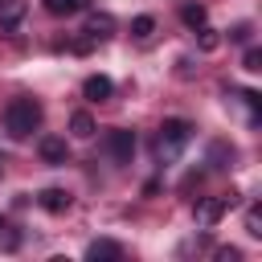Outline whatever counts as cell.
Returning a JSON list of instances; mask_svg holds the SVG:
<instances>
[{"label":"cell","mask_w":262,"mask_h":262,"mask_svg":"<svg viewBox=\"0 0 262 262\" xmlns=\"http://www.w3.org/2000/svg\"><path fill=\"white\" fill-rule=\"evenodd\" d=\"M41 127V102L37 98H12L4 106V131L12 139H29Z\"/></svg>","instance_id":"cell-1"},{"label":"cell","mask_w":262,"mask_h":262,"mask_svg":"<svg viewBox=\"0 0 262 262\" xmlns=\"http://www.w3.org/2000/svg\"><path fill=\"white\" fill-rule=\"evenodd\" d=\"M188 143H192V123L188 119H164V127L156 135V160L172 164V160H180V151Z\"/></svg>","instance_id":"cell-2"},{"label":"cell","mask_w":262,"mask_h":262,"mask_svg":"<svg viewBox=\"0 0 262 262\" xmlns=\"http://www.w3.org/2000/svg\"><path fill=\"white\" fill-rule=\"evenodd\" d=\"M237 205V192H225V196H205V201H196V209H192V217H196V225L201 229H213L229 209Z\"/></svg>","instance_id":"cell-3"},{"label":"cell","mask_w":262,"mask_h":262,"mask_svg":"<svg viewBox=\"0 0 262 262\" xmlns=\"http://www.w3.org/2000/svg\"><path fill=\"white\" fill-rule=\"evenodd\" d=\"M106 151H111L115 164H131V156H135V131H127V127L106 131Z\"/></svg>","instance_id":"cell-4"},{"label":"cell","mask_w":262,"mask_h":262,"mask_svg":"<svg viewBox=\"0 0 262 262\" xmlns=\"http://www.w3.org/2000/svg\"><path fill=\"white\" fill-rule=\"evenodd\" d=\"M37 156H41L49 168H61V164L70 160V143H66L61 135H41V139H37Z\"/></svg>","instance_id":"cell-5"},{"label":"cell","mask_w":262,"mask_h":262,"mask_svg":"<svg viewBox=\"0 0 262 262\" xmlns=\"http://www.w3.org/2000/svg\"><path fill=\"white\" fill-rule=\"evenodd\" d=\"M115 94V82L106 78V74H90L86 82H82V98H90V102H106Z\"/></svg>","instance_id":"cell-6"},{"label":"cell","mask_w":262,"mask_h":262,"mask_svg":"<svg viewBox=\"0 0 262 262\" xmlns=\"http://www.w3.org/2000/svg\"><path fill=\"white\" fill-rule=\"evenodd\" d=\"M86 258H90V262H119V258H123V246L111 242V237H94V242L86 246Z\"/></svg>","instance_id":"cell-7"},{"label":"cell","mask_w":262,"mask_h":262,"mask_svg":"<svg viewBox=\"0 0 262 262\" xmlns=\"http://www.w3.org/2000/svg\"><path fill=\"white\" fill-rule=\"evenodd\" d=\"M37 205H41L45 213H66V209H70V192H66V188H41V192H37Z\"/></svg>","instance_id":"cell-8"},{"label":"cell","mask_w":262,"mask_h":262,"mask_svg":"<svg viewBox=\"0 0 262 262\" xmlns=\"http://www.w3.org/2000/svg\"><path fill=\"white\" fill-rule=\"evenodd\" d=\"M29 12V0H0V29H16Z\"/></svg>","instance_id":"cell-9"},{"label":"cell","mask_w":262,"mask_h":262,"mask_svg":"<svg viewBox=\"0 0 262 262\" xmlns=\"http://www.w3.org/2000/svg\"><path fill=\"white\" fill-rule=\"evenodd\" d=\"M82 33H90L94 41H106V37L115 33V16H111V12H90V20H86Z\"/></svg>","instance_id":"cell-10"},{"label":"cell","mask_w":262,"mask_h":262,"mask_svg":"<svg viewBox=\"0 0 262 262\" xmlns=\"http://www.w3.org/2000/svg\"><path fill=\"white\" fill-rule=\"evenodd\" d=\"M20 242H25V237H20V229H16L8 217H0V254H16V250H20Z\"/></svg>","instance_id":"cell-11"},{"label":"cell","mask_w":262,"mask_h":262,"mask_svg":"<svg viewBox=\"0 0 262 262\" xmlns=\"http://www.w3.org/2000/svg\"><path fill=\"white\" fill-rule=\"evenodd\" d=\"M41 4H45L49 16H74V12L86 8V0H41Z\"/></svg>","instance_id":"cell-12"},{"label":"cell","mask_w":262,"mask_h":262,"mask_svg":"<svg viewBox=\"0 0 262 262\" xmlns=\"http://www.w3.org/2000/svg\"><path fill=\"white\" fill-rule=\"evenodd\" d=\"M180 20H184L188 29H201V25L209 20V12H205V4H184V8H180Z\"/></svg>","instance_id":"cell-13"},{"label":"cell","mask_w":262,"mask_h":262,"mask_svg":"<svg viewBox=\"0 0 262 262\" xmlns=\"http://www.w3.org/2000/svg\"><path fill=\"white\" fill-rule=\"evenodd\" d=\"M70 131H74V135H78V139H90V135H94V131H98V127H94V119H90V115H86V111H78V115H74V119H70Z\"/></svg>","instance_id":"cell-14"},{"label":"cell","mask_w":262,"mask_h":262,"mask_svg":"<svg viewBox=\"0 0 262 262\" xmlns=\"http://www.w3.org/2000/svg\"><path fill=\"white\" fill-rule=\"evenodd\" d=\"M233 98L246 106V119H250V123H258V102H262V98H258L254 90H233Z\"/></svg>","instance_id":"cell-15"},{"label":"cell","mask_w":262,"mask_h":262,"mask_svg":"<svg viewBox=\"0 0 262 262\" xmlns=\"http://www.w3.org/2000/svg\"><path fill=\"white\" fill-rule=\"evenodd\" d=\"M151 33H156V20H151V16H135V20H131V37H139V41H147Z\"/></svg>","instance_id":"cell-16"},{"label":"cell","mask_w":262,"mask_h":262,"mask_svg":"<svg viewBox=\"0 0 262 262\" xmlns=\"http://www.w3.org/2000/svg\"><path fill=\"white\" fill-rule=\"evenodd\" d=\"M196 33H201V37H196V45H201V49H205V53H213V49H217V45H221V37H217V29H209V25H201V29H196Z\"/></svg>","instance_id":"cell-17"},{"label":"cell","mask_w":262,"mask_h":262,"mask_svg":"<svg viewBox=\"0 0 262 262\" xmlns=\"http://www.w3.org/2000/svg\"><path fill=\"white\" fill-rule=\"evenodd\" d=\"M246 233H250V237H262V209H258V205L246 209Z\"/></svg>","instance_id":"cell-18"},{"label":"cell","mask_w":262,"mask_h":262,"mask_svg":"<svg viewBox=\"0 0 262 262\" xmlns=\"http://www.w3.org/2000/svg\"><path fill=\"white\" fill-rule=\"evenodd\" d=\"M242 70H250V74H258V70H262V49H258V45H250V49H246Z\"/></svg>","instance_id":"cell-19"},{"label":"cell","mask_w":262,"mask_h":262,"mask_svg":"<svg viewBox=\"0 0 262 262\" xmlns=\"http://www.w3.org/2000/svg\"><path fill=\"white\" fill-rule=\"evenodd\" d=\"M94 45H98V41H94L90 33H82V37H74V41H70V49H74V53H90Z\"/></svg>","instance_id":"cell-20"},{"label":"cell","mask_w":262,"mask_h":262,"mask_svg":"<svg viewBox=\"0 0 262 262\" xmlns=\"http://www.w3.org/2000/svg\"><path fill=\"white\" fill-rule=\"evenodd\" d=\"M213 258H217V262H237V258H242V250H233V246H221Z\"/></svg>","instance_id":"cell-21"},{"label":"cell","mask_w":262,"mask_h":262,"mask_svg":"<svg viewBox=\"0 0 262 262\" xmlns=\"http://www.w3.org/2000/svg\"><path fill=\"white\" fill-rule=\"evenodd\" d=\"M229 41H250V25H246V20L233 25V29H229Z\"/></svg>","instance_id":"cell-22"}]
</instances>
